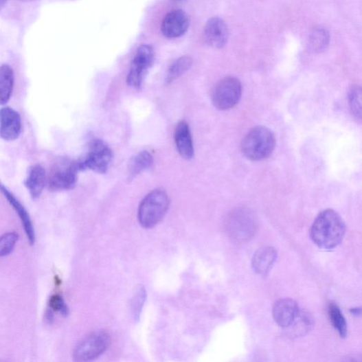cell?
Masks as SVG:
<instances>
[{
	"instance_id": "obj_7",
	"label": "cell",
	"mask_w": 362,
	"mask_h": 362,
	"mask_svg": "<svg viewBox=\"0 0 362 362\" xmlns=\"http://www.w3.org/2000/svg\"><path fill=\"white\" fill-rule=\"evenodd\" d=\"M155 58V50L150 45H142L138 47L131 63L127 78L128 84L134 89H139Z\"/></svg>"
},
{
	"instance_id": "obj_13",
	"label": "cell",
	"mask_w": 362,
	"mask_h": 362,
	"mask_svg": "<svg viewBox=\"0 0 362 362\" xmlns=\"http://www.w3.org/2000/svg\"><path fill=\"white\" fill-rule=\"evenodd\" d=\"M273 317L282 328L292 326L299 316V309L297 303L292 299H282L278 301L273 307Z\"/></svg>"
},
{
	"instance_id": "obj_19",
	"label": "cell",
	"mask_w": 362,
	"mask_h": 362,
	"mask_svg": "<svg viewBox=\"0 0 362 362\" xmlns=\"http://www.w3.org/2000/svg\"><path fill=\"white\" fill-rule=\"evenodd\" d=\"M153 161V157L150 152H141L130 163L129 177L133 179L142 172L148 170L152 166Z\"/></svg>"
},
{
	"instance_id": "obj_1",
	"label": "cell",
	"mask_w": 362,
	"mask_h": 362,
	"mask_svg": "<svg viewBox=\"0 0 362 362\" xmlns=\"http://www.w3.org/2000/svg\"><path fill=\"white\" fill-rule=\"evenodd\" d=\"M346 230V225L340 214L328 209L317 216L311 226L310 236L318 247L331 250L342 242Z\"/></svg>"
},
{
	"instance_id": "obj_22",
	"label": "cell",
	"mask_w": 362,
	"mask_h": 362,
	"mask_svg": "<svg viewBox=\"0 0 362 362\" xmlns=\"http://www.w3.org/2000/svg\"><path fill=\"white\" fill-rule=\"evenodd\" d=\"M147 298L146 289L143 286H138L131 300L132 316L135 321H138L141 313Z\"/></svg>"
},
{
	"instance_id": "obj_28",
	"label": "cell",
	"mask_w": 362,
	"mask_h": 362,
	"mask_svg": "<svg viewBox=\"0 0 362 362\" xmlns=\"http://www.w3.org/2000/svg\"><path fill=\"white\" fill-rule=\"evenodd\" d=\"M6 1L7 0H0V7L3 6L5 4Z\"/></svg>"
},
{
	"instance_id": "obj_29",
	"label": "cell",
	"mask_w": 362,
	"mask_h": 362,
	"mask_svg": "<svg viewBox=\"0 0 362 362\" xmlns=\"http://www.w3.org/2000/svg\"><path fill=\"white\" fill-rule=\"evenodd\" d=\"M174 1L179 2V1H182V0H174Z\"/></svg>"
},
{
	"instance_id": "obj_15",
	"label": "cell",
	"mask_w": 362,
	"mask_h": 362,
	"mask_svg": "<svg viewBox=\"0 0 362 362\" xmlns=\"http://www.w3.org/2000/svg\"><path fill=\"white\" fill-rule=\"evenodd\" d=\"M278 253L272 247H264L258 250L252 259L253 271L260 275H267L273 267Z\"/></svg>"
},
{
	"instance_id": "obj_18",
	"label": "cell",
	"mask_w": 362,
	"mask_h": 362,
	"mask_svg": "<svg viewBox=\"0 0 362 362\" xmlns=\"http://www.w3.org/2000/svg\"><path fill=\"white\" fill-rule=\"evenodd\" d=\"M14 82L12 68L8 65L0 66V106L8 103L11 98Z\"/></svg>"
},
{
	"instance_id": "obj_20",
	"label": "cell",
	"mask_w": 362,
	"mask_h": 362,
	"mask_svg": "<svg viewBox=\"0 0 362 362\" xmlns=\"http://www.w3.org/2000/svg\"><path fill=\"white\" fill-rule=\"evenodd\" d=\"M192 65V60L190 56H184L178 58L168 69L166 83L168 84L174 82L185 73Z\"/></svg>"
},
{
	"instance_id": "obj_6",
	"label": "cell",
	"mask_w": 362,
	"mask_h": 362,
	"mask_svg": "<svg viewBox=\"0 0 362 362\" xmlns=\"http://www.w3.org/2000/svg\"><path fill=\"white\" fill-rule=\"evenodd\" d=\"M242 94V86L234 78H227L216 84L212 92L214 106L219 110L226 111L234 108Z\"/></svg>"
},
{
	"instance_id": "obj_21",
	"label": "cell",
	"mask_w": 362,
	"mask_h": 362,
	"mask_svg": "<svg viewBox=\"0 0 362 362\" xmlns=\"http://www.w3.org/2000/svg\"><path fill=\"white\" fill-rule=\"evenodd\" d=\"M328 316L332 326L342 337H346L348 333L346 320L341 309L334 303L328 306Z\"/></svg>"
},
{
	"instance_id": "obj_9",
	"label": "cell",
	"mask_w": 362,
	"mask_h": 362,
	"mask_svg": "<svg viewBox=\"0 0 362 362\" xmlns=\"http://www.w3.org/2000/svg\"><path fill=\"white\" fill-rule=\"evenodd\" d=\"M189 19L181 10L167 14L161 23V32L168 38H176L184 35L189 27Z\"/></svg>"
},
{
	"instance_id": "obj_2",
	"label": "cell",
	"mask_w": 362,
	"mask_h": 362,
	"mask_svg": "<svg viewBox=\"0 0 362 362\" xmlns=\"http://www.w3.org/2000/svg\"><path fill=\"white\" fill-rule=\"evenodd\" d=\"M170 200L161 189L151 191L141 202L138 209V220L144 228L150 229L157 225L163 218Z\"/></svg>"
},
{
	"instance_id": "obj_5",
	"label": "cell",
	"mask_w": 362,
	"mask_h": 362,
	"mask_svg": "<svg viewBox=\"0 0 362 362\" xmlns=\"http://www.w3.org/2000/svg\"><path fill=\"white\" fill-rule=\"evenodd\" d=\"M80 172L77 161L63 159L56 163L48 177V188L52 191L67 190L73 188Z\"/></svg>"
},
{
	"instance_id": "obj_11",
	"label": "cell",
	"mask_w": 362,
	"mask_h": 362,
	"mask_svg": "<svg viewBox=\"0 0 362 362\" xmlns=\"http://www.w3.org/2000/svg\"><path fill=\"white\" fill-rule=\"evenodd\" d=\"M228 38V28L223 19L214 17L207 22L204 28V39L208 45L222 48L226 45Z\"/></svg>"
},
{
	"instance_id": "obj_16",
	"label": "cell",
	"mask_w": 362,
	"mask_h": 362,
	"mask_svg": "<svg viewBox=\"0 0 362 362\" xmlns=\"http://www.w3.org/2000/svg\"><path fill=\"white\" fill-rule=\"evenodd\" d=\"M175 142L178 152L185 159L194 157V147L188 124L181 122L175 131Z\"/></svg>"
},
{
	"instance_id": "obj_25",
	"label": "cell",
	"mask_w": 362,
	"mask_h": 362,
	"mask_svg": "<svg viewBox=\"0 0 362 362\" xmlns=\"http://www.w3.org/2000/svg\"><path fill=\"white\" fill-rule=\"evenodd\" d=\"M329 41L328 34L324 30H318L311 36V45L316 51H322Z\"/></svg>"
},
{
	"instance_id": "obj_10",
	"label": "cell",
	"mask_w": 362,
	"mask_h": 362,
	"mask_svg": "<svg viewBox=\"0 0 362 362\" xmlns=\"http://www.w3.org/2000/svg\"><path fill=\"white\" fill-rule=\"evenodd\" d=\"M21 132L20 115L10 107L0 109V137L6 141L16 139Z\"/></svg>"
},
{
	"instance_id": "obj_12",
	"label": "cell",
	"mask_w": 362,
	"mask_h": 362,
	"mask_svg": "<svg viewBox=\"0 0 362 362\" xmlns=\"http://www.w3.org/2000/svg\"><path fill=\"white\" fill-rule=\"evenodd\" d=\"M228 227L232 236L245 240L254 233L256 223L250 213L238 211L231 216Z\"/></svg>"
},
{
	"instance_id": "obj_4",
	"label": "cell",
	"mask_w": 362,
	"mask_h": 362,
	"mask_svg": "<svg viewBox=\"0 0 362 362\" xmlns=\"http://www.w3.org/2000/svg\"><path fill=\"white\" fill-rule=\"evenodd\" d=\"M112 152L104 142L94 139L90 144L87 156L77 161L80 171L92 170L96 173L107 172L112 160Z\"/></svg>"
},
{
	"instance_id": "obj_27",
	"label": "cell",
	"mask_w": 362,
	"mask_h": 362,
	"mask_svg": "<svg viewBox=\"0 0 362 362\" xmlns=\"http://www.w3.org/2000/svg\"><path fill=\"white\" fill-rule=\"evenodd\" d=\"M350 312L353 313V315L358 316L361 313V310L359 308H355L354 309H352Z\"/></svg>"
},
{
	"instance_id": "obj_26",
	"label": "cell",
	"mask_w": 362,
	"mask_h": 362,
	"mask_svg": "<svg viewBox=\"0 0 362 362\" xmlns=\"http://www.w3.org/2000/svg\"><path fill=\"white\" fill-rule=\"evenodd\" d=\"M52 311L60 312L63 316H67L69 308L62 296L59 295H53L48 302Z\"/></svg>"
},
{
	"instance_id": "obj_8",
	"label": "cell",
	"mask_w": 362,
	"mask_h": 362,
	"mask_svg": "<svg viewBox=\"0 0 362 362\" xmlns=\"http://www.w3.org/2000/svg\"><path fill=\"white\" fill-rule=\"evenodd\" d=\"M111 343V337L105 331L94 332L82 341L75 349L74 360L89 361L103 354Z\"/></svg>"
},
{
	"instance_id": "obj_24",
	"label": "cell",
	"mask_w": 362,
	"mask_h": 362,
	"mask_svg": "<svg viewBox=\"0 0 362 362\" xmlns=\"http://www.w3.org/2000/svg\"><path fill=\"white\" fill-rule=\"evenodd\" d=\"M349 105L353 115L361 117V91L358 87H352L349 93Z\"/></svg>"
},
{
	"instance_id": "obj_14",
	"label": "cell",
	"mask_w": 362,
	"mask_h": 362,
	"mask_svg": "<svg viewBox=\"0 0 362 362\" xmlns=\"http://www.w3.org/2000/svg\"><path fill=\"white\" fill-rule=\"evenodd\" d=\"M0 191H1L3 196L18 214L24 231H25L29 242L31 245H34L36 242V233L30 215L27 210L14 197L12 193L1 183H0Z\"/></svg>"
},
{
	"instance_id": "obj_17",
	"label": "cell",
	"mask_w": 362,
	"mask_h": 362,
	"mask_svg": "<svg viewBox=\"0 0 362 362\" xmlns=\"http://www.w3.org/2000/svg\"><path fill=\"white\" fill-rule=\"evenodd\" d=\"M24 183H25L32 199H38L46 183V174L44 168L39 164L32 166Z\"/></svg>"
},
{
	"instance_id": "obj_3",
	"label": "cell",
	"mask_w": 362,
	"mask_h": 362,
	"mask_svg": "<svg viewBox=\"0 0 362 362\" xmlns=\"http://www.w3.org/2000/svg\"><path fill=\"white\" fill-rule=\"evenodd\" d=\"M275 148V137L267 128L258 126L251 130L241 143V151L251 161L267 159Z\"/></svg>"
},
{
	"instance_id": "obj_23",
	"label": "cell",
	"mask_w": 362,
	"mask_h": 362,
	"mask_svg": "<svg viewBox=\"0 0 362 362\" xmlns=\"http://www.w3.org/2000/svg\"><path fill=\"white\" fill-rule=\"evenodd\" d=\"M18 240L19 234L14 231L8 232L0 236V257L10 255L16 247Z\"/></svg>"
}]
</instances>
